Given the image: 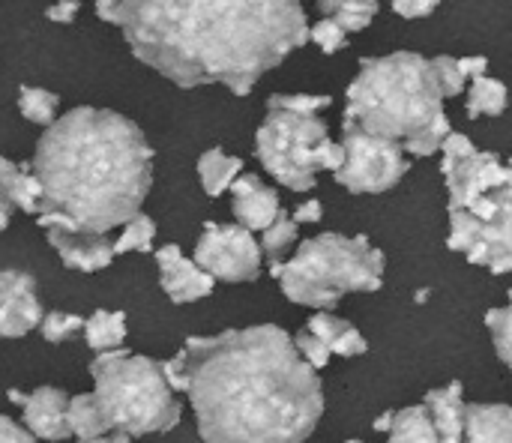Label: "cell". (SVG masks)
<instances>
[{
	"mask_svg": "<svg viewBox=\"0 0 512 443\" xmlns=\"http://www.w3.org/2000/svg\"><path fill=\"white\" fill-rule=\"evenodd\" d=\"M162 372L204 443H306L324 414L318 372L273 324L192 336Z\"/></svg>",
	"mask_w": 512,
	"mask_h": 443,
	"instance_id": "6da1fadb",
	"label": "cell"
},
{
	"mask_svg": "<svg viewBox=\"0 0 512 443\" xmlns=\"http://www.w3.org/2000/svg\"><path fill=\"white\" fill-rule=\"evenodd\" d=\"M120 30L177 87L225 84L237 96L309 42L300 0H120Z\"/></svg>",
	"mask_w": 512,
	"mask_h": 443,
	"instance_id": "7a4b0ae2",
	"label": "cell"
},
{
	"mask_svg": "<svg viewBox=\"0 0 512 443\" xmlns=\"http://www.w3.org/2000/svg\"><path fill=\"white\" fill-rule=\"evenodd\" d=\"M33 174L42 186L39 228L108 234L141 213L153 186V150L129 117L81 105L45 129Z\"/></svg>",
	"mask_w": 512,
	"mask_h": 443,
	"instance_id": "3957f363",
	"label": "cell"
},
{
	"mask_svg": "<svg viewBox=\"0 0 512 443\" xmlns=\"http://www.w3.org/2000/svg\"><path fill=\"white\" fill-rule=\"evenodd\" d=\"M342 129L396 141L420 159L435 156L453 129L432 60L414 51L360 60V72L348 87Z\"/></svg>",
	"mask_w": 512,
	"mask_h": 443,
	"instance_id": "277c9868",
	"label": "cell"
},
{
	"mask_svg": "<svg viewBox=\"0 0 512 443\" xmlns=\"http://www.w3.org/2000/svg\"><path fill=\"white\" fill-rule=\"evenodd\" d=\"M441 174L450 192L447 246L495 276L512 273V165L450 132Z\"/></svg>",
	"mask_w": 512,
	"mask_h": 443,
	"instance_id": "5b68a950",
	"label": "cell"
},
{
	"mask_svg": "<svg viewBox=\"0 0 512 443\" xmlns=\"http://www.w3.org/2000/svg\"><path fill=\"white\" fill-rule=\"evenodd\" d=\"M282 294L309 309H333L345 294L378 291L384 285V252L369 237L321 234L297 246L285 264H273Z\"/></svg>",
	"mask_w": 512,
	"mask_h": 443,
	"instance_id": "8992f818",
	"label": "cell"
},
{
	"mask_svg": "<svg viewBox=\"0 0 512 443\" xmlns=\"http://www.w3.org/2000/svg\"><path fill=\"white\" fill-rule=\"evenodd\" d=\"M93 396L108 420L111 432L129 438L171 432L180 423V405L171 384L165 381L162 363L153 357L111 351L96 354L90 363Z\"/></svg>",
	"mask_w": 512,
	"mask_h": 443,
	"instance_id": "52a82bcc",
	"label": "cell"
},
{
	"mask_svg": "<svg viewBox=\"0 0 512 443\" xmlns=\"http://www.w3.org/2000/svg\"><path fill=\"white\" fill-rule=\"evenodd\" d=\"M327 141V123L309 114L270 111L255 135V153L267 174L291 192H309L318 177L315 153Z\"/></svg>",
	"mask_w": 512,
	"mask_h": 443,
	"instance_id": "ba28073f",
	"label": "cell"
},
{
	"mask_svg": "<svg viewBox=\"0 0 512 443\" xmlns=\"http://www.w3.org/2000/svg\"><path fill=\"white\" fill-rule=\"evenodd\" d=\"M342 147H345V165L336 171V183L354 195H381L393 189L408 171L405 150L396 141L345 129Z\"/></svg>",
	"mask_w": 512,
	"mask_h": 443,
	"instance_id": "9c48e42d",
	"label": "cell"
},
{
	"mask_svg": "<svg viewBox=\"0 0 512 443\" xmlns=\"http://www.w3.org/2000/svg\"><path fill=\"white\" fill-rule=\"evenodd\" d=\"M261 258V243L243 225L207 222L195 246V264L219 282H255Z\"/></svg>",
	"mask_w": 512,
	"mask_h": 443,
	"instance_id": "30bf717a",
	"label": "cell"
},
{
	"mask_svg": "<svg viewBox=\"0 0 512 443\" xmlns=\"http://www.w3.org/2000/svg\"><path fill=\"white\" fill-rule=\"evenodd\" d=\"M42 324L36 282L21 270H0V339H21Z\"/></svg>",
	"mask_w": 512,
	"mask_h": 443,
	"instance_id": "8fae6325",
	"label": "cell"
},
{
	"mask_svg": "<svg viewBox=\"0 0 512 443\" xmlns=\"http://www.w3.org/2000/svg\"><path fill=\"white\" fill-rule=\"evenodd\" d=\"M9 402L24 411V429L36 441H66L69 432V396L60 387H36L33 393L9 390Z\"/></svg>",
	"mask_w": 512,
	"mask_h": 443,
	"instance_id": "7c38bea8",
	"label": "cell"
},
{
	"mask_svg": "<svg viewBox=\"0 0 512 443\" xmlns=\"http://www.w3.org/2000/svg\"><path fill=\"white\" fill-rule=\"evenodd\" d=\"M156 267H159V285H162L165 297L177 306L204 300L216 288V279L210 273H204L195 264V258H186L180 252V246H174V243L156 249Z\"/></svg>",
	"mask_w": 512,
	"mask_h": 443,
	"instance_id": "4fadbf2b",
	"label": "cell"
},
{
	"mask_svg": "<svg viewBox=\"0 0 512 443\" xmlns=\"http://www.w3.org/2000/svg\"><path fill=\"white\" fill-rule=\"evenodd\" d=\"M42 231H45L51 249L60 255L66 270L96 273V270H105L114 261V243L105 234L69 228V225H48Z\"/></svg>",
	"mask_w": 512,
	"mask_h": 443,
	"instance_id": "5bb4252c",
	"label": "cell"
},
{
	"mask_svg": "<svg viewBox=\"0 0 512 443\" xmlns=\"http://www.w3.org/2000/svg\"><path fill=\"white\" fill-rule=\"evenodd\" d=\"M231 210L237 216V225H243L246 231L264 234L279 219L282 204H279V195L261 183V177L240 174L231 186Z\"/></svg>",
	"mask_w": 512,
	"mask_h": 443,
	"instance_id": "9a60e30c",
	"label": "cell"
},
{
	"mask_svg": "<svg viewBox=\"0 0 512 443\" xmlns=\"http://www.w3.org/2000/svg\"><path fill=\"white\" fill-rule=\"evenodd\" d=\"M423 405L429 408L432 414V423L441 435L444 443H462L465 441V393H462V384H450V387H441V390H429Z\"/></svg>",
	"mask_w": 512,
	"mask_h": 443,
	"instance_id": "2e32d148",
	"label": "cell"
},
{
	"mask_svg": "<svg viewBox=\"0 0 512 443\" xmlns=\"http://www.w3.org/2000/svg\"><path fill=\"white\" fill-rule=\"evenodd\" d=\"M465 443H512L510 405H468Z\"/></svg>",
	"mask_w": 512,
	"mask_h": 443,
	"instance_id": "e0dca14e",
	"label": "cell"
},
{
	"mask_svg": "<svg viewBox=\"0 0 512 443\" xmlns=\"http://www.w3.org/2000/svg\"><path fill=\"white\" fill-rule=\"evenodd\" d=\"M306 330H312L330 348V354H336V357L351 360V357H363L369 351L363 333L354 324H348V321H342V318H336L330 312H315L309 318Z\"/></svg>",
	"mask_w": 512,
	"mask_h": 443,
	"instance_id": "ac0fdd59",
	"label": "cell"
},
{
	"mask_svg": "<svg viewBox=\"0 0 512 443\" xmlns=\"http://www.w3.org/2000/svg\"><path fill=\"white\" fill-rule=\"evenodd\" d=\"M0 189L15 204V210L39 216L42 186H39V177L33 174V165H15L12 159L0 156Z\"/></svg>",
	"mask_w": 512,
	"mask_h": 443,
	"instance_id": "d6986e66",
	"label": "cell"
},
{
	"mask_svg": "<svg viewBox=\"0 0 512 443\" xmlns=\"http://www.w3.org/2000/svg\"><path fill=\"white\" fill-rule=\"evenodd\" d=\"M84 342L93 354H111L123 348L126 339V315L123 312H111V309H96L87 321H84Z\"/></svg>",
	"mask_w": 512,
	"mask_h": 443,
	"instance_id": "ffe728a7",
	"label": "cell"
},
{
	"mask_svg": "<svg viewBox=\"0 0 512 443\" xmlns=\"http://www.w3.org/2000/svg\"><path fill=\"white\" fill-rule=\"evenodd\" d=\"M240 171H243V159L228 156L219 147L201 153V159H198V177H201V186H204V192L210 198H219L222 192H231Z\"/></svg>",
	"mask_w": 512,
	"mask_h": 443,
	"instance_id": "44dd1931",
	"label": "cell"
},
{
	"mask_svg": "<svg viewBox=\"0 0 512 443\" xmlns=\"http://www.w3.org/2000/svg\"><path fill=\"white\" fill-rule=\"evenodd\" d=\"M69 432L78 441L111 435L108 420H105V414H102V408H99L93 393H78V396L69 399Z\"/></svg>",
	"mask_w": 512,
	"mask_h": 443,
	"instance_id": "7402d4cb",
	"label": "cell"
},
{
	"mask_svg": "<svg viewBox=\"0 0 512 443\" xmlns=\"http://www.w3.org/2000/svg\"><path fill=\"white\" fill-rule=\"evenodd\" d=\"M390 443H444L435 423H432V414L426 405H411V408H402L396 411V423H393V432H390Z\"/></svg>",
	"mask_w": 512,
	"mask_h": 443,
	"instance_id": "603a6c76",
	"label": "cell"
},
{
	"mask_svg": "<svg viewBox=\"0 0 512 443\" xmlns=\"http://www.w3.org/2000/svg\"><path fill=\"white\" fill-rule=\"evenodd\" d=\"M507 87L504 81L492 78V75H483V78H474L471 81V90H468V117L477 120V117H501L507 111Z\"/></svg>",
	"mask_w": 512,
	"mask_h": 443,
	"instance_id": "cb8c5ba5",
	"label": "cell"
},
{
	"mask_svg": "<svg viewBox=\"0 0 512 443\" xmlns=\"http://www.w3.org/2000/svg\"><path fill=\"white\" fill-rule=\"evenodd\" d=\"M315 3L327 18L345 27V33L366 30L378 15V0H315Z\"/></svg>",
	"mask_w": 512,
	"mask_h": 443,
	"instance_id": "d4e9b609",
	"label": "cell"
},
{
	"mask_svg": "<svg viewBox=\"0 0 512 443\" xmlns=\"http://www.w3.org/2000/svg\"><path fill=\"white\" fill-rule=\"evenodd\" d=\"M57 105H60V96L45 87H21L18 90V108H21L24 120L36 123V126L48 129L57 120Z\"/></svg>",
	"mask_w": 512,
	"mask_h": 443,
	"instance_id": "484cf974",
	"label": "cell"
},
{
	"mask_svg": "<svg viewBox=\"0 0 512 443\" xmlns=\"http://www.w3.org/2000/svg\"><path fill=\"white\" fill-rule=\"evenodd\" d=\"M156 240V222L144 213L129 219L120 228V237L114 240V255H129V252H150Z\"/></svg>",
	"mask_w": 512,
	"mask_h": 443,
	"instance_id": "4316f807",
	"label": "cell"
},
{
	"mask_svg": "<svg viewBox=\"0 0 512 443\" xmlns=\"http://www.w3.org/2000/svg\"><path fill=\"white\" fill-rule=\"evenodd\" d=\"M297 222H294V216H288L285 210L279 213V219L261 234V252L270 258V267L273 264H282V255L297 243Z\"/></svg>",
	"mask_w": 512,
	"mask_h": 443,
	"instance_id": "83f0119b",
	"label": "cell"
},
{
	"mask_svg": "<svg viewBox=\"0 0 512 443\" xmlns=\"http://www.w3.org/2000/svg\"><path fill=\"white\" fill-rule=\"evenodd\" d=\"M330 105H333L330 96H315V93H273L267 99V111H291V114H309V117H318Z\"/></svg>",
	"mask_w": 512,
	"mask_h": 443,
	"instance_id": "f1b7e54d",
	"label": "cell"
},
{
	"mask_svg": "<svg viewBox=\"0 0 512 443\" xmlns=\"http://www.w3.org/2000/svg\"><path fill=\"white\" fill-rule=\"evenodd\" d=\"M486 327L492 333V342H495L498 357L504 360L507 369H512V291L507 306L486 312Z\"/></svg>",
	"mask_w": 512,
	"mask_h": 443,
	"instance_id": "f546056e",
	"label": "cell"
},
{
	"mask_svg": "<svg viewBox=\"0 0 512 443\" xmlns=\"http://www.w3.org/2000/svg\"><path fill=\"white\" fill-rule=\"evenodd\" d=\"M84 321H87V318H81V315H72V312H60V309H57V312L42 315L39 336H42L45 342H51V345H60V342H66V339L84 333Z\"/></svg>",
	"mask_w": 512,
	"mask_h": 443,
	"instance_id": "4dcf8cb0",
	"label": "cell"
},
{
	"mask_svg": "<svg viewBox=\"0 0 512 443\" xmlns=\"http://www.w3.org/2000/svg\"><path fill=\"white\" fill-rule=\"evenodd\" d=\"M432 69H435V81L441 87V96L450 99V96H459L465 90V75L459 69V60L450 57V54H441L432 60Z\"/></svg>",
	"mask_w": 512,
	"mask_h": 443,
	"instance_id": "1f68e13d",
	"label": "cell"
},
{
	"mask_svg": "<svg viewBox=\"0 0 512 443\" xmlns=\"http://www.w3.org/2000/svg\"><path fill=\"white\" fill-rule=\"evenodd\" d=\"M309 39L324 51V54H336L348 45V33L345 27H339L333 18H321L312 30H309Z\"/></svg>",
	"mask_w": 512,
	"mask_h": 443,
	"instance_id": "d6a6232c",
	"label": "cell"
},
{
	"mask_svg": "<svg viewBox=\"0 0 512 443\" xmlns=\"http://www.w3.org/2000/svg\"><path fill=\"white\" fill-rule=\"evenodd\" d=\"M294 345H297V351H300V357L318 372V369H324L327 363H330V348L312 333V330H300L297 336H294Z\"/></svg>",
	"mask_w": 512,
	"mask_h": 443,
	"instance_id": "836d02e7",
	"label": "cell"
},
{
	"mask_svg": "<svg viewBox=\"0 0 512 443\" xmlns=\"http://www.w3.org/2000/svg\"><path fill=\"white\" fill-rule=\"evenodd\" d=\"M315 162H318V171H339L342 165H345V147H342V141H324L321 147H318V153H315Z\"/></svg>",
	"mask_w": 512,
	"mask_h": 443,
	"instance_id": "e575fe53",
	"label": "cell"
},
{
	"mask_svg": "<svg viewBox=\"0 0 512 443\" xmlns=\"http://www.w3.org/2000/svg\"><path fill=\"white\" fill-rule=\"evenodd\" d=\"M438 6H441V0H393V9L402 18H423L429 12H435Z\"/></svg>",
	"mask_w": 512,
	"mask_h": 443,
	"instance_id": "d590c367",
	"label": "cell"
},
{
	"mask_svg": "<svg viewBox=\"0 0 512 443\" xmlns=\"http://www.w3.org/2000/svg\"><path fill=\"white\" fill-rule=\"evenodd\" d=\"M78 9H81V0H57L45 9V18L54 24H69V21H75Z\"/></svg>",
	"mask_w": 512,
	"mask_h": 443,
	"instance_id": "8d00e7d4",
	"label": "cell"
},
{
	"mask_svg": "<svg viewBox=\"0 0 512 443\" xmlns=\"http://www.w3.org/2000/svg\"><path fill=\"white\" fill-rule=\"evenodd\" d=\"M0 443H39L27 429H21L15 420L0 417Z\"/></svg>",
	"mask_w": 512,
	"mask_h": 443,
	"instance_id": "74e56055",
	"label": "cell"
},
{
	"mask_svg": "<svg viewBox=\"0 0 512 443\" xmlns=\"http://www.w3.org/2000/svg\"><path fill=\"white\" fill-rule=\"evenodd\" d=\"M321 216H324V207H321V201H306V204H300L297 210H294V222L297 225H312V222H321Z\"/></svg>",
	"mask_w": 512,
	"mask_h": 443,
	"instance_id": "f35d334b",
	"label": "cell"
},
{
	"mask_svg": "<svg viewBox=\"0 0 512 443\" xmlns=\"http://www.w3.org/2000/svg\"><path fill=\"white\" fill-rule=\"evenodd\" d=\"M459 69H462V75L465 78H483L486 72H489V60L486 57H462L459 60Z\"/></svg>",
	"mask_w": 512,
	"mask_h": 443,
	"instance_id": "ab89813d",
	"label": "cell"
},
{
	"mask_svg": "<svg viewBox=\"0 0 512 443\" xmlns=\"http://www.w3.org/2000/svg\"><path fill=\"white\" fill-rule=\"evenodd\" d=\"M96 15L120 27V0H96Z\"/></svg>",
	"mask_w": 512,
	"mask_h": 443,
	"instance_id": "60d3db41",
	"label": "cell"
},
{
	"mask_svg": "<svg viewBox=\"0 0 512 443\" xmlns=\"http://www.w3.org/2000/svg\"><path fill=\"white\" fill-rule=\"evenodd\" d=\"M393 423H396V411L390 408V411H384V414L372 423V429L381 432V435H390V432H393Z\"/></svg>",
	"mask_w": 512,
	"mask_h": 443,
	"instance_id": "b9f144b4",
	"label": "cell"
},
{
	"mask_svg": "<svg viewBox=\"0 0 512 443\" xmlns=\"http://www.w3.org/2000/svg\"><path fill=\"white\" fill-rule=\"evenodd\" d=\"M12 210H15V204H12V201L6 198V192L0 189V231H6V228H9Z\"/></svg>",
	"mask_w": 512,
	"mask_h": 443,
	"instance_id": "7bdbcfd3",
	"label": "cell"
},
{
	"mask_svg": "<svg viewBox=\"0 0 512 443\" xmlns=\"http://www.w3.org/2000/svg\"><path fill=\"white\" fill-rule=\"evenodd\" d=\"M78 443H132L129 435L123 432H111V435H102V438H90V441H78Z\"/></svg>",
	"mask_w": 512,
	"mask_h": 443,
	"instance_id": "ee69618b",
	"label": "cell"
},
{
	"mask_svg": "<svg viewBox=\"0 0 512 443\" xmlns=\"http://www.w3.org/2000/svg\"><path fill=\"white\" fill-rule=\"evenodd\" d=\"M345 443H363V441H357V438H354V441H345Z\"/></svg>",
	"mask_w": 512,
	"mask_h": 443,
	"instance_id": "f6af8a7d",
	"label": "cell"
},
{
	"mask_svg": "<svg viewBox=\"0 0 512 443\" xmlns=\"http://www.w3.org/2000/svg\"><path fill=\"white\" fill-rule=\"evenodd\" d=\"M510 165H512V162H510Z\"/></svg>",
	"mask_w": 512,
	"mask_h": 443,
	"instance_id": "bcb514c9",
	"label": "cell"
}]
</instances>
